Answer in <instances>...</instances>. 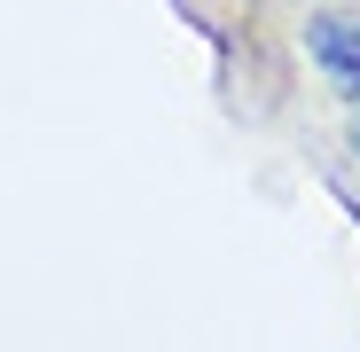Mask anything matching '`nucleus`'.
<instances>
[{
    "label": "nucleus",
    "mask_w": 360,
    "mask_h": 352,
    "mask_svg": "<svg viewBox=\"0 0 360 352\" xmlns=\"http://www.w3.org/2000/svg\"><path fill=\"white\" fill-rule=\"evenodd\" d=\"M314 55L345 79V86H360V24H345V16H321L314 24Z\"/></svg>",
    "instance_id": "f257e3e1"
}]
</instances>
